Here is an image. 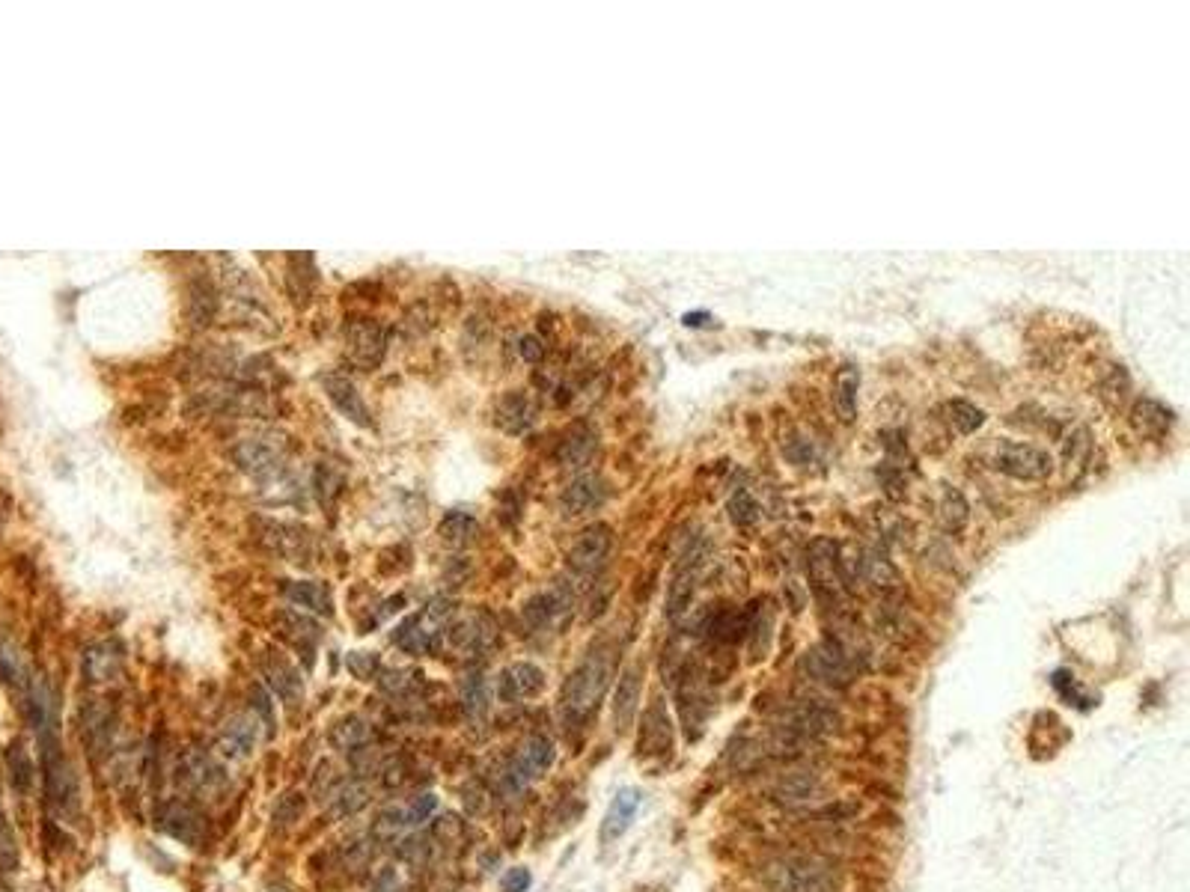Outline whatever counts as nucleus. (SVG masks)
<instances>
[{
	"label": "nucleus",
	"mask_w": 1190,
	"mask_h": 892,
	"mask_svg": "<svg viewBox=\"0 0 1190 892\" xmlns=\"http://www.w3.org/2000/svg\"><path fill=\"white\" fill-rule=\"evenodd\" d=\"M337 485H340V476H334L331 467H319L316 470V491H319L322 503H331V497L340 491Z\"/></svg>",
	"instance_id": "48"
},
{
	"label": "nucleus",
	"mask_w": 1190,
	"mask_h": 892,
	"mask_svg": "<svg viewBox=\"0 0 1190 892\" xmlns=\"http://www.w3.org/2000/svg\"><path fill=\"white\" fill-rule=\"evenodd\" d=\"M947 414H950V423L961 435H973V432L982 429V423H985V411L976 408V405H970V402H964V399L950 402V405H947Z\"/></svg>",
	"instance_id": "40"
},
{
	"label": "nucleus",
	"mask_w": 1190,
	"mask_h": 892,
	"mask_svg": "<svg viewBox=\"0 0 1190 892\" xmlns=\"http://www.w3.org/2000/svg\"><path fill=\"white\" fill-rule=\"evenodd\" d=\"M375 892H402V875L396 872V866L381 869V875L375 878Z\"/></svg>",
	"instance_id": "50"
},
{
	"label": "nucleus",
	"mask_w": 1190,
	"mask_h": 892,
	"mask_svg": "<svg viewBox=\"0 0 1190 892\" xmlns=\"http://www.w3.org/2000/svg\"><path fill=\"white\" fill-rule=\"evenodd\" d=\"M0 675L9 681V684H24V664H21V655L15 652V646H9V643H0Z\"/></svg>",
	"instance_id": "44"
},
{
	"label": "nucleus",
	"mask_w": 1190,
	"mask_h": 892,
	"mask_svg": "<svg viewBox=\"0 0 1190 892\" xmlns=\"http://www.w3.org/2000/svg\"><path fill=\"white\" fill-rule=\"evenodd\" d=\"M994 467L1021 482H1042L1054 473V458L1033 444H1000L994 455Z\"/></svg>",
	"instance_id": "7"
},
{
	"label": "nucleus",
	"mask_w": 1190,
	"mask_h": 892,
	"mask_svg": "<svg viewBox=\"0 0 1190 892\" xmlns=\"http://www.w3.org/2000/svg\"><path fill=\"white\" fill-rule=\"evenodd\" d=\"M328 741L337 753H360L372 744V729L360 717H346L331 729Z\"/></svg>",
	"instance_id": "28"
},
{
	"label": "nucleus",
	"mask_w": 1190,
	"mask_h": 892,
	"mask_svg": "<svg viewBox=\"0 0 1190 892\" xmlns=\"http://www.w3.org/2000/svg\"><path fill=\"white\" fill-rule=\"evenodd\" d=\"M839 571H842V562L836 559V545L828 542V539L813 542V548H810V574L816 577V583L833 589L839 583Z\"/></svg>",
	"instance_id": "31"
},
{
	"label": "nucleus",
	"mask_w": 1190,
	"mask_h": 892,
	"mask_svg": "<svg viewBox=\"0 0 1190 892\" xmlns=\"http://www.w3.org/2000/svg\"><path fill=\"white\" fill-rule=\"evenodd\" d=\"M450 619H453V601H450V598H435V601H429V607H426L423 613L408 616V619L396 628L393 643H396L405 655H414V658L429 655V652L438 646V640L447 634Z\"/></svg>",
	"instance_id": "3"
},
{
	"label": "nucleus",
	"mask_w": 1190,
	"mask_h": 892,
	"mask_svg": "<svg viewBox=\"0 0 1190 892\" xmlns=\"http://www.w3.org/2000/svg\"><path fill=\"white\" fill-rule=\"evenodd\" d=\"M857 387H860V372L857 366H842L833 378V408L842 423H851L857 414Z\"/></svg>",
	"instance_id": "27"
},
{
	"label": "nucleus",
	"mask_w": 1190,
	"mask_h": 892,
	"mask_svg": "<svg viewBox=\"0 0 1190 892\" xmlns=\"http://www.w3.org/2000/svg\"><path fill=\"white\" fill-rule=\"evenodd\" d=\"M941 518L947 530H961L967 521V503L958 491H947L944 494V506H941Z\"/></svg>",
	"instance_id": "42"
},
{
	"label": "nucleus",
	"mask_w": 1190,
	"mask_h": 892,
	"mask_svg": "<svg viewBox=\"0 0 1190 892\" xmlns=\"http://www.w3.org/2000/svg\"><path fill=\"white\" fill-rule=\"evenodd\" d=\"M819 791H822V782L816 780L813 774H789V777L780 780L774 794H777V800H783L789 806H798V803H807V800L819 797Z\"/></svg>",
	"instance_id": "35"
},
{
	"label": "nucleus",
	"mask_w": 1190,
	"mask_h": 892,
	"mask_svg": "<svg viewBox=\"0 0 1190 892\" xmlns=\"http://www.w3.org/2000/svg\"><path fill=\"white\" fill-rule=\"evenodd\" d=\"M613 667H616V655L610 646L590 649V655L569 675V681L563 687V711L569 720L581 723L598 708V702L613 678Z\"/></svg>",
	"instance_id": "1"
},
{
	"label": "nucleus",
	"mask_w": 1190,
	"mask_h": 892,
	"mask_svg": "<svg viewBox=\"0 0 1190 892\" xmlns=\"http://www.w3.org/2000/svg\"><path fill=\"white\" fill-rule=\"evenodd\" d=\"M604 497H607V488H604V482L598 479V476H578L566 491H563V512L566 515H572V518H578V515H587V512H595L601 503H604Z\"/></svg>",
	"instance_id": "20"
},
{
	"label": "nucleus",
	"mask_w": 1190,
	"mask_h": 892,
	"mask_svg": "<svg viewBox=\"0 0 1190 892\" xmlns=\"http://www.w3.org/2000/svg\"><path fill=\"white\" fill-rule=\"evenodd\" d=\"M15 866H18L15 836H12V830H9V824L3 821V812H0V869H3V872H12Z\"/></svg>",
	"instance_id": "47"
},
{
	"label": "nucleus",
	"mask_w": 1190,
	"mask_h": 892,
	"mask_svg": "<svg viewBox=\"0 0 1190 892\" xmlns=\"http://www.w3.org/2000/svg\"><path fill=\"white\" fill-rule=\"evenodd\" d=\"M233 455H236L238 467L247 470V473L256 476V479H265V476H271V473L280 467V452H277V446L271 444V441H262V438H247V441H241Z\"/></svg>",
	"instance_id": "19"
},
{
	"label": "nucleus",
	"mask_w": 1190,
	"mask_h": 892,
	"mask_svg": "<svg viewBox=\"0 0 1190 892\" xmlns=\"http://www.w3.org/2000/svg\"><path fill=\"white\" fill-rule=\"evenodd\" d=\"M435 806H438L435 794H420V797H414L411 803H402L405 824H408V827H417V824H423V821H426V818L435 812Z\"/></svg>",
	"instance_id": "43"
},
{
	"label": "nucleus",
	"mask_w": 1190,
	"mask_h": 892,
	"mask_svg": "<svg viewBox=\"0 0 1190 892\" xmlns=\"http://www.w3.org/2000/svg\"><path fill=\"white\" fill-rule=\"evenodd\" d=\"M459 693H462V705H465L468 717H474V720L485 717L491 693H488V681H485V675L479 669H471V672L462 675Z\"/></svg>",
	"instance_id": "34"
},
{
	"label": "nucleus",
	"mask_w": 1190,
	"mask_h": 892,
	"mask_svg": "<svg viewBox=\"0 0 1190 892\" xmlns=\"http://www.w3.org/2000/svg\"><path fill=\"white\" fill-rule=\"evenodd\" d=\"M756 503H753V497L747 494V491H738L732 500H729V518H732V524H738V527H747V524H753L756 521Z\"/></svg>",
	"instance_id": "45"
},
{
	"label": "nucleus",
	"mask_w": 1190,
	"mask_h": 892,
	"mask_svg": "<svg viewBox=\"0 0 1190 892\" xmlns=\"http://www.w3.org/2000/svg\"><path fill=\"white\" fill-rule=\"evenodd\" d=\"M1131 423L1146 438H1164L1173 429L1176 417H1173V411L1167 405H1161L1155 399H1140L1134 405V411H1131Z\"/></svg>",
	"instance_id": "25"
},
{
	"label": "nucleus",
	"mask_w": 1190,
	"mask_h": 892,
	"mask_svg": "<svg viewBox=\"0 0 1190 892\" xmlns=\"http://www.w3.org/2000/svg\"><path fill=\"white\" fill-rule=\"evenodd\" d=\"M801 667L813 681L828 684V687H845L854 675V664L836 643H822V646L810 649L804 655Z\"/></svg>",
	"instance_id": "10"
},
{
	"label": "nucleus",
	"mask_w": 1190,
	"mask_h": 892,
	"mask_svg": "<svg viewBox=\"0 0 1190 892\" xmlns=\"http://www.w3.org/2000/svg\"><path fill=\"white\" fill-rule=\"evenodd\" d=\"M694 589H697V559L685 557V562L676 568V574L670 580V589H667V607L664 610H667L670 619H679L691 607Z\"/></svg>",
	"instance_id": "24"
},
{
	"label": "nucleus",
	"mask_w": 1190,
	"mask_h": 892,
	"mask_svg": "<svg viewBox=\"0 0 1190 892\" xmlns=\"http://www.w3.org/2000/svg\"><path fill=\"white\" fill-rule=\"evenodd\" d=\"M536 423V405L524 390H512L497 402V426L509 435H524Z\"/></svg>",
	"instance_id": "17"
},
{
	"label": "nucleus",
	"mask_w": 1190,
	"mask_h": 892,
	"mask_svg": "<svg viewBox=\"0 0 1190 892\" xmlns=\"http://www.w3.org/2000/svg\"><path fill=\"white\" fill-rule=\"evenodd\" d=\"M283 592H286V598H289L295 607H301V610H310V613H319V616H334V595H331V589H328L325 583H316V580H289V583L283 586Z\"/></svg>",
	"instance_id": "21"
},
{
	"label": "nucleus",
	"mask_w": 1190,
	"mask_h": 892,
	"mask_svg": "<svg viewBox=\"0 0 1190 892\" xmlns=\"http://www.w3.org/2000/svg\"><path fill=\"white\" fill-rule=\"evenodd\" d=\"M378 655L375 652H352L349 658H346V667L352 669V675L355 678H360V681H372L375 678V672H378Z\"/></svg>",
	"instance_id": "46"
},
{
	"label": "nucleus",
	"mask_w": 1190,
	"mask_h": 892,
	"mask_svg": "<svg viewBox=\"0 0 1190 892\" xmlns=\"http://www.w3.org/2000/svg\"><path fill=\"white\" fill-rule=\"evenodd\" d=\"M384 345H387V334L372 319H357L346 328V348H349L352 360L360 366H375L384 357Z\"/></svg>",
	"instance_id": "12"
},
{
	"label": "nucleus",
	"mask_w": 1190,
	"mask_h": 892,
	"mask_svg": "<svg viewBox=\"0 0 1190 892\" xmlns=\"http://www.w3.org/2000/svg\"><path fill=\"white\" fill-rule=\"evenodd\" d=\"M554 756H557V750L545 735H530L515 750V756L506 762V768L500 771V791H506V794L524 791L530 782L539 780L554 765Z\"/></svg>",
	"instance_id": "6"
},
{
	"label": "nucleus",
	"mask_w": 1190,
	"mask_h": 892,
	"mask_svg": "<svg viewBox=\"0 0 1190 892\" xmlns=\"http://www.w3.org/2000/svg\"><path fill=\"white\" fill-rule=\"evenodd\" d=\"M256 732H259V729H256V717L238 714V717H233V720L224 726L218 747H221V753L230 756V759H247L250 750L256 747Z\"/></svg>",
	"instance_id": "22"
},
{
	"label": "nucleus",
	"mask_w": 1190,
	"mask_h": 892,
	"mask_svg": "<svg viewBox=\"0 0 1190 892\" xmlns=\"http://www.w3.org/2000/svg\"><path fill=\"white\" fill-rule=\"evenodd\" d=\"M265 675H268V681H271V687H274V693L286 702V705H298L301 702V696H304V681H301V672L292 667L286 658H280V655H271L268 661H265Z\"/></svg>",
	"instance_id": "26"
},
{
	"label": "nucleus",
	"mask_w": 1190,
	"mask_h": 892,
	"mask_svg": "<svg viewBox=\"0 0 1190 892\" xmlns=\"http://www.w3.org/2000/svg\"><path fill=\"white\" fill-rule=\"evenodd\" d=\"M280 622H283V637L286 640H292L298 649H304V652H310L313 646H316V640H319V628L307 619V616H298V613H283L280 616Z\"/></svg>",
	"instance_id": "37"
},
{
	"label": "nucleus",
	"mask_w": 1190,
	"mask_h": 892,
	"mask_svg": "<svg viewBox=\"0 0 1190 892\" xmlns=\"http://www.w3.org/2000/svg\"><path fill=\"white\" fill-rule=\"evenodd\" d=\"M706 631H709V637H712L714 643H723V646H729V643H738L744 634H747V610H717L712 619H709V625H706Z\"/></svg>",
	"instance_id": "32"
},
{
	"label": "nucleus",
	"mask_w": 1190,
	"mask_h": 892,
	"mask_svg": "<svg viewBox=\"0 0 1190 892\" xmlns=\"http://www.w3.org/2000/svg\"><path fill=\"white\" fill-rule=\"evenodd\" d=\"M595 446H598V441H595V435L590 429H584V426H581V429H572V432L563 438L560 449H557V461H560L563 467H572V470L587 467L590 458L595 455Z\"/></svg>",
	"instance_id": "29"
},
{
	"label": "nucleus",
	"mask_w": 1190,
	"mask_h": 892,
	"mask_svg": "<svg viewBox=\"0 0 1190 892\" xmlns=\"http://www.w3.org/2000/svg\"><path fill=\"white\" fill-rule=\"evenodd\" d=\"M325 390H328V399H331L349 420H355L360 426H372L369 408L363 405L357 387L349 378H343V375H328V378H325Z\"/></svg>",
	"instance_id": "23"
},
{
	"label": "nucleus",
	"mask_w": 1190,
	"mask_h": 892,
	"mask_svg": "<svg viewBox=\"0 0 1190 892\" xmlns=\"http://www.w3.org/2000/svg\"><path fill=\"white\" fill-rule=\"evenodd\" d=\"M39 747H42V782H45L48 803L63 815L75 812L78 809V777L57 744L54 726L39 729Z\"/></svg>",
	"instance_id": "4"
},
{
	"label": "nucleus",
	"mask_w": 1190,
	"mask_h": 892,
	"mask_svg": "<svg viewBox=\"0 0 1190 892\" xmlns=\"http://www.w3.org/2000/svg\"><path fill=\"white\" fill-rule=\"evenodd\" d=\"M450 646L465 658H482L497 646V625L485 613H471L468 619L450 625L447 631Z\"/></svg>",
	"instance_id": "9"
},
{
	"label": "nucleus",
	"mask_w": 1190,
	"mask_h": 892,
	"mask_svg": "<svg viewBox=\"0 0 1190 892\" xmlns=\"http://www.w3.org/2000/svg\"><path fill=\"white\" fill-rule=\"evenodd\" d=\"M179 782H185V788L197 794H218L224 788V771L209 756L191 750L179 762Z\"/></svg>",
	"instance_id": "14"
},
{
	"label": "nucleus",
	"mask_w": 1190,
	"mask_h": 892,
	"mask_svg": "<svg viewBox=\"0 0 1190 892\" xmlns=\"http://www.w3.org/2000/svg\"><path fill=\"white\" fill-rule=\"evenodd\" d=\"M161 827L173 836V839H182V842H188V845H197L200 839H203V833H206V827H203V815L191 806V803H185V800H173V803H167L164 809H161Z\"/></svg>",
	"instance_id": "16"
},
{
	"label": "nucleus",
	"mask_w": 1190,
	"mask_h": 892,
	"mask_svg": "<svg viewBox=\"0 0 1190 892\" xmlns=\"http://www.w3.org/2000/svg\"><path fill=\"white\" fill-rule=\"evenodd\" d=\"M640 800H643V794L637 788H622L610 800V806L604 812V821H601V842L604 845H610L619 836H625V830L631 827V821H634V815L640 809Z\"/></svg>",
	"instance_id": "15"
},
{
	"label": "nucleus",
	"mask_w": 1190,
	"mask_h": 892,
	"mask_svg": "<svg viewBox=\"0 0 1190 892\" xmlns=\"http://www.w3.org/2000/svg\"><path fill=\"white\" fill-rule=\"evenodd\" d=\"M369 800V788L360 780H343L328 791V803L334 806L337 815H355Z\"/></svg>",
	"instance_id": "36"
},
{
	"label": "nucleus",
	"mask_w": 1190,
	"mask_h": 892,
	"mask_svg": "<svg viewBox=\"0 0 1190 892\" xmlns=\"http://www.w3.org/2000/svg\"><path fill=\"white\" fill-rule=\"evenodd\" d=\"M610 545H613V536H610V527H607V524H593V527H587V530L578 536V542L572 545V551H569V568H572L575 574H581V577L595 574V571L604 565L607 554H610Z\"/></svg>",
	"instance_id": "11"
},
{
	"label": "nucleus",
	"mask_w": 1190,
	"mask_h": 892,
	"mask_svg": "<svg viewBox=\"0 0 1190 892\" xmlns=\"http://www.w3.org/2000/svg\"><path fill=\"white\" fill-rule=\"evenodd\" d=\"M420 672H414V669H384L381 672V678H378V684H381V690L384 693H390V696H408V693H414L417 690V684H420Z\"/></svg>",
	"instance_id": "41"
},
{
	"label": "nucleus",
	"mask_w": 1190,
	"mask_h": 892,
	"mask_svg": "<svg viewBox=\"0 0 1190 892\" xmlns=\"http://www.w3.org/2000/svg\"><path fill=\"white\" fill-rule=\"evenodd\" d=\"M438 533H441V542H444V545H450V548H465L468 542H474V536L479 533V524H476V518L471 512L456 509V512H450V515L441 521Z\"/></svg>",
	"instance_id": "33"
},
{
	"label": "nucleus",
	"mask_w": 1190,
	"mask_h": 892,
	"mask_svg": "<svg viewBox=\"0 0 1190 892\" xmlns=\"http://www.w3.org/2000/svg\"><path fill=\"white\" fill-rule=\"evenodd\" d=\"M771 892H836L839 869L822 857H780L762 869Z\"/></svg>",
	"instance_id": "2"
},
{
	"label": "nucleus",
	"mask_w": 1190,
	"mask_h": 892,
	"mask_svg": "<svg viewBox=\"0 0 1190 892\" xmlns=\"http://www.w3.org/2000/svg\"><path fill=\"white\" fill-rule=\"evenodd\" d=\"M836 726H839V714L833 708L822 705L819 699H798L780 711L774 732L780 744H804L831 735Z\"/></svg>",
	"instance_id": "5"
},
{
	"label": "nucleus",
	"mask_w": 1190,
	"mask_h": 892,
	"mask_svg": "<svg viewBox=\"0 0 1190 892\" xmlns=\"http://www.w3.org/2000/svg\"><path fill=\"white\" fill-rule=\"evenodd\" d=\"M575 610V592L566 583L551 586L548 592H539L536 598L527 601L524 607V619L533 631H551L557 625H563Z\"/></svg>",
	"instance_id": "8"
},
{
	"label": "nucleus",
	"mask_w": 1190,
	"mask_h": 892,
	"mask_svg": "<svg viewBox=\"0 0 1190 892\" xmlns=\"http://www.w3.org/2000/svg\"><path fill=\"white\" fill-rule=\"evenodd\" d=\"M542 687H545V672L533 664H512L497 678V696L503 702L533 699L536 693H542Z\"/></svg>",
	"instance_id": "13"
},
{
	"label": "nucleus",
	"mask_w": 1190,
	"mask_h": 892,
	"mask_svg": "<svg viewBox=\"0 0 1190 892\" xmlns=\"http://www.w3.org/2000/svg\"><path fill=\"white\" fill-rule=\"evenodd\" d=\"M640 681H643V669L628 667L622 672L619 684H616V696H613V723H616V732H625V729L634 723V717H637Z\"/></svg>",
	"instance_id": "18"
},
{
	"label": "nucleus",
	"mask_w": 1190,
	"mask_h": 892,
	"mask_svg": "<svg viewBox=\"0 0 1190 892\" xmlns=\"http://www.w3.org/2000/svg\"><path fill=\"white\" fill-rule=\"evenodd\" d=\"M6 765H9L12 788L21 791V794L30 791V785H33V762H30V756H27V750H24L21 744H12V747H9Z\"/></svg>",
	"instance_id": "39"
},
{
	"label": "nucleus",
	"mask_w": 1190,
	"mask_h": 892,
	"mask_svg": "<svg viewBox=\"0 0 1190 892\" xmlns=\"http://www.w3.org/2000/svg\"><path fill=\"white\" fill-rule=\"evenodd\" d=\"M119 664H122V655H119L117 646H111V643L90 646V649L84 652V678H87V681H96V684L111 681L119 672Z\"/></svg>",
	"instance_id": "30"
},
{
	"label": "nucleus",
	"mask_w": 1190,
	"mask_h": 892,
	"mask_svg": "<svg viewBox=\"0 0 1190 892\" xmlns=\"http://www.w3.org/2000/svg\"><path fill=\"white\" fill-rule=\"evenodd\" d=\"M518 354H521L527 363H539L542 354H545V348H542V342H539L536 336H524L521 345H518Z\"/></svg>",
	"instance_id": "51"
},
{
	"label": "nucleus",
	"mask_w": 1190,
	"mask_h": 892,
	"mask_svg": "<svg viewBox=\"0 0 1190 892\" xmlns=\"http://www.w3.org/2000/svg\"><path fill=\"white\" fill-rule=\"evenodd\" d=\"M533 884L527 869H509L500 881V892H527Z\"/></svg>",
	"instance_id": "49"
},
{
	"label": "nucleus",
	"mask_w": 1190,
	"mask_h": 892,
	"mask_svg": "<svg viewBox=\"0 0 1190 892\" xmlns=\"http://www.w3.org/2000/svg\"><path fill=\"white\" fill-rule=\"evenodd\" d=\"M655 735H658L661 750H670V720H667V714H664L661 705H652L649 714H646V726H643V735H640V750L649 753Z\"/></svg>",
	"instance_id": "38"
}]
</instances>
